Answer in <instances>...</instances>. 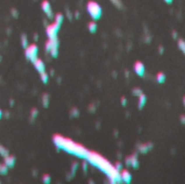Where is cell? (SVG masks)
<instances>
[{"label":"cell","mask_w":185,"mask_h":184,"mask_svg":"<svg viewBox=\"0 0 185 184\" xmlns=\"http://www.w3.org/2000/svg\"><path fill=\"white\" fill-rule=\"evenodd\" d=\"M0 61H1V55H0Z\"/></svg>","instance_id":"60d3db41"},{"label":"cell","mask_w":185,"mask_h":184,"mask_svg":"<svg viewBox=\"0 0 185 184\" xmlns=\"http://www.w3.org/2000/svg\"><path fill=\"white\" fill-rule=\"evenodd\" d=\"M21 45H22V47L24 48V49L29 45V42H28V38H27V36L25 34H23L22 36H21Z\"/></svg>","instance_id":"e0dca14e"},{"label":"cell","mask_w":185,"mask_h":184,"mask_svg":"<svg viewBox=\"0 0 185 184\" xmlns=\"http://www.w3.org/2000/svg\"><path fill=\"white\" fill-rule=\"evenodd\" d=\"M89 112H91V113H94L95 112V107L93 104H91L90 106H89Z\"/></svg>","instance_id":"836d02e7"},{"label":"cell","mask_w":185,"mask_h":184,"mask_svg":"<svg viewBox=\"0 0 185 184\" xmlns=\"http://www.w3.org/2000/svg\"><path fill=\"white\" fill-rule=\"evenodd\" d=\"M114 167H115V168L117 169L118 171H120L121 169H122V164H121V162H119V161H118V162H116V165L114 166Z\"/></svg>","instance_id":"f546056e"},{"label":"cell","mask_w":185,"mask_h":184,"mask_svg":"<svg viewBox=\"0 0 185 184\" xmlns=\"http://www.w3.org/2000/svg\"><path fill=\"white\" fill-rule=\"evenodd\" d=\"M34 38H35V40H37V38H38V36L36 34H35V36H34Z\"/></svg>","instance_id":"ab89813d"},{"label":"cell","mask_w":185,"mask_h":184,"mask_svg":"<svg viewBox=\"0 0 185 184\" xmlns=\"http://www.w3.org/2000/svg\"><path fill=\"white\" fill-rule=\"evenodd\" d=\"M49 101H50V96L48 93H43L42 94V105H43V107L47 108L49 106Z\"/></svg>","instance_id":"9a60e30c"},{"label":"cell","mask_w":185,"mask_h":184,"mask_svg":"<svg viewBox=\"0 0 185 184\" xmlns=\"http://www.w3.org/2000/svg\"><path fill=\"white\" fill-rule=\"evenodd\" d=\"M142 90H141L140 88H134L132 90V93H133V95H135V96H139L141 94V93H142Z\"/></svg>","instance_id":"83f0119b"},{"label":"cell","mask_w":185,"mask_h":184,"mask_svg":"<svg viewBox=\"0 0 185 184\" xmlns=\"http://www.w3.org/2000/svg\"><path fill=\"white\" fill-rule=\"evenodd\" d=\"M120 179H121V182H125V183L129 184L132 180V176H131V173L129 172L128 170H124V169H121L120 170Z\"/></svg>","instance_id":"8fae6325"},{"label":"cell","mask_w":185,"mask_h":184,"mask_svg":"<svg viewBox=\"0 0 185 184\" xmlns=\"http://www.w3.org/2000/svg\"><path fill=\"white\" fill-rule=\"evenodd\" d=\"M45 52L49 53L50 51L54 49V48H59V40L57 38H52V39H48V41L45 42Z\"/></svg>","instance_id":"ba28073f"},{"label":"cell","mask_w":185,"mask_h":184,"mask_svg":"<svg viewBox=\"0 0 185 184\" xmlns=\"http://www.w3.org/2000/svg\"><path fill=\"white\" fill-rule=\"evenodd\" d=\"M178 46H179V48H180V50H181L183 53H185V42L183 39H180V40H179Z\"/></svg>","instance_id":"603a6c76"},{"label":"cell","mask_w":185,"mask_h":184,"mask_svg":"<svg viewBox=\"0 0 185 184\" xmlns=\"http://www.w3.org/2000/svg\"><path fill=\"white\" fill-rule=\"evenodd\" d=\"M8 155H9V151H8L3 145H1V144H0V156L6 157V156H8Z\"/></svg>","instance_id":"44dd1931"},{"label":"cell","mask_w":185,"mask_h":184,"mask_svg":"<svg viewBox=\"0 0 185 184\" xmlns=\"http://www.w3.org/2000/svg\"><path fill=\"white\" fill-rule=\"evenodd\" d=\"M4 165L7 166L8 168H13L15 165V157L12 155H8L4 157Z\"/></svg>","instance_id":"4fadbf2b"},{"label":"cell","mask_w":185,"mask_h":184,"mask_svg":"<svg viewBox=\"0 0 185 184\" xmlns=\"http://www.w3.org/2000/svg\"><path fill=\"white\" fill-rule=\"evenodd\" d=\"M61 25L57 23H52L48 25L47 28H45V34L48 36V38L52 39V38H57V31L60 29Z\"/></svg>","instance_id":"5b68a950"},{"label":"cell","mask_w":185,"mask_h":184,"mask_svg":"<svg viewBox=\"0 0 185 184\" xmlns=\"http://www.w3.org/2000/svg\"><path fill=\"white\" fill-rule=\"evenodd\" d=\"M184 119H185L184 115H182V116H181V123H183V125H184V123H185V120H184Z\"/></svg>","instance_id":"e575fe53"},{"label":"cell","mask_w":185,"mask_h":184,"mask_svg":"<svg viewBox=\"0 0 185 184\" xmlns=\"http://www.w3.org/2000/svg\"><path fill=\"white\" fill-rule=\"evenodd\" d=\"M88 165H89V162H88V161H84V162H82V168H83V171H84V172H87Z\"/></svg>","instance_id":"4dcf8cb0"},{"label":"cell","mask_w":185,"mask_h":184,"mask_svg":"<svg viewBox=\"0 0 185 184\" xmlns=\"http://www.w3.org/2000/svg\"><path fill=\"white\" fill-rule=\"evenodd\" d=\"M77 168H78V162H73V166H72V173L73 174H75L76 170H77Z\"/></svg>","instance_id":"f1b7e54d"},{"label":"cell","mask_w":185,"mask_h":184,"mask_svg":"<svg viewBox=\"0 0 185 184\" xmlns=\"http://www.w3.org/2000/svg\"><path fill=\"white\" fill-rule=\"evenodd\" d=\"M1 117H2V111L0 109V119H1Z\"/></svg>","instance_id":"f35d334b"},{"label":"cell","mask_w":185,"mask_h":184,"mask_svg":"<svg viewBox=\"0 0 185 184\" xmlns=\"http://www.w3.org/2000/svg\"><path fill=\"white\" fill-rule=\"evenodd\" d=\"M38 52H39V49H38L37 45H35V43L28 45L25 48V56L30 62H34L38 58Z\"/></svg>","instance_id":"277c9868"},{"label":"cell","mask_w":185,"mask_h":184,"mask_svg":"<svg viewBox=\"0 0 185 184\" xmlns=\"http://www.w3.org/2000/svg\"><path fill=\"white\" fill-rule=\"evenodd\" d=\"M159 52H160V54H163V48L161 46L159 47Z\"/></svg>","instance_id":"d590c367"},{"label":"cell","mask_w":185,"mask_h":184,"mask_svg":"<svg viewBox=\"0 0 185 184\" xmlns=\"http://www.w3.org/2000/svg\"><path fill=\"white\" fill-rule=\"evenodd\" d=\"M112 2H113L114 4H116L117 7H119V8H120V7H121V2H120V0H112Z\"/></svg>","instance_id":"1f68e13d"},{"label":"cell","mask_w":185,"mask_h":184,"mask_svg":"<svg viewBox=\"0 0 185 184\" xmlns=\"http://www.w3.org/2000/svg\"><path fill=\"white\" fill-rule=\"evenodd\" d=\"M126 165L127 166H131L133 169H138L139 168V159H138V154L134 153L133 155L129 156V157L126 158Z\"/></svg>","instance_id":"8992f818"},{"label":"cell","mask_w":185,"mask_h":184,"mask_svg":"<svg viewBox=\"0 0 185 184\" xmlns=\"http://www.w3.org/2000/svg\"><path fill=\"white\" fill-rule=\"evenodd\" d=\"M40 78H41V81L45 84H48V81H49V75L45 73V72H43V73L40 74Z\"/></svg>","instance_id":"ffe728a7"},{"label":"cell","mask_w":185,"mask_h":184,"mask_svg":"<svg viewBox=\"0 0 185 184\" xmlns=\"http://www.w3.org/2000/svg\"><path fill=\"white\" fill-rule=\"evenodd\" d=\"M33 64H34V67L35 69L37 70L39 74L43 73V72H45V62L42 61L41 59H36L34 62H33Z\"/></svg>","instance_id":"9c48e42d"},{"label":"cell","mask_w":185,"mask_h":184,"mask_svg":"<svg viewBox=\"0 0 185 184\" xmlns=\"http://www.w3.org/2000/svg\"><path fill=\"white\" fill-rule=\"evenodd\" d=\"M41 8H42V11L45 12V14L49 19H52L53 17V11H52V8H51V4L48 0H43L41 3Z\"/></svg>","instance_id":"52a82bcc"},{"label":"cell","mask_w":185,"mask_h":184,"mask_svg":"<svg viewBox=\"0 0 185 184\" xmlns=\"http://www.w3.org/2000/svg\"><path fill=\"white\" fill-rule=\"evenodd\" d=\"M87 11L93 21H98L102 16V8L95 1H89L87 4Z\"/></svg>","instance_id":"3957f363"},{"label":"cell","mask_w":185,"mask_h":184,"mask_svg":"<svg viewBox=\"0 0 185 184\" xmlns=\"http://www.w3.org/2000/svg\"><path fill=\"white\" fill-rule=\"evenodd\" d=\"M134 72L136 73V75L140 77H143L144 74H145V66L142 62L138 61L135 62V64H134Z\"/></svg>","instance_id":"30bf717a"},{"label":"cell","mask_w":185,"mask_h":184,"mask_svg":"<svg viewBox=\"0 0 185 184\" xmlns=\"http://www.w3.org/2000/svg\"><path fill=\"white\" fill-rule=\"evenodd\" d=\"M42 182L45 184H49L50 182H51V176H50L49 174L45 173V174L42 176Z\"/></svg>","instance_id":"cb8c5ba5"},{"label":"cell","mask_w":185,"mask_h":184,"mask_svg":"<svg viewBox=\"0 0 185 184\" xmlns=\"http://www.w3.org/2000/svg\"><path fill=\"white\" fill-rule=\"evenodd\" d=\"M88 29H89V31L92 33V34H94L95 31H96L98 25H96V23H95L94 21H93V22H90V23L88 24Z\"/></svg>","instance_id":"2e32d148"},{"label":"cell","mask_w":185,"mask_h":184,"mask_svg":"<svg viewBox=\"0 0 185 184\" xmlns=\"http://www.w3.org/2000/svg\"><path fill=\"white\" fill-rule=\"evenodd\" d=\"M63 20H64V16H63V14L57 13V15H55L54 22H55V23H57V24H60V25H62V23H63Z\"/></svg>","instance_id":"d6986e66"},{"label":"cell","mask_w":185,"mask_h":184,"mask_svg":"<svg viewBox=\"0 0 185 184\" xmlns=\"http://www.w3.org/2000/svg\"><path fill=\"white\" fill-rule=\"evenodd\" d=\"M86 159L90 165H93L94 167L98 168L100 170H102L103 172L107 174V176L110 178V183H120V171H118L110 161L106 158H104L102 155H100L94 152H88Z\"/></svg>","instance_id":"6da1fadb"},{"label":"cell","mask_w":185,"mask_h":184,"mask_svg":"<svg viewBox=\"0 0 185 184\" xmlns=\"http://www.w3.org/2000/svg\"><path fill=\"white\" fill-rule=\"evenodd\" d=\"M153 144L151 143H146V144H139L138 145V151L141 154H146L149 150H151Z\"/></svg>","instance_id":"7c38bea8"},{"label":"cell","mask_w":185,"mask_h":184,"mask_svg":"<svg viewBox=\"0 0 185 184\" xmlns=\"http://www.w3.org/2000/svg\"><path fill=\"white\" fill-rule=\"evenodd\" d=\"M53 143L57 150H63L80 158H86L88 152H89L83 145H81L79 143H76L72 139L64 138L60 134L53 135Z\"/></svg>","instance_id":"7a4b0ae2"},{"label":"cell","mask_w":185,"mask_h":184,"mask_svg":"<svg viewBox=\"0 0 185 184\" xmlns=\"http://www.w3.org/2000/svg\"><path fill=\"white\" fill-rule=\"evenodd\" d=\"M156 80H157L158 84H163L166 81V75L163 73H158L157 76H156Z\"/></svg>","instance_id":"ac0fdd59"},{"label":"cell","mask_w":185,"mask_h":184,"mask_svg":"<svg viewBox=\"0 0 185 184\" xmlns=\"http://www.w3.org/2000/svg\"><path fill=\"white\" fill-rule=\"evenodd\" d=\"M146 100H147V98H146V95H145L143 92H142L140 95H139V105H138V107H139L140 111L144 107V106H145V104H146Z\"/></svg>","instance_id":"5bb4252c"},{"label":"cell","mask_w":185,"mask_h":184,"mask_svg":"<svg viewBox=\"0 0 185 184\" xmlns=\"http://www.w3.org/2000/svg\"><path fill=\"white\" fill-rule=\"evenodd\" d=\"M37 116H38V109L37 108H33L31 112H30V118H31V120H35Z\"/></svg>","instance_id":"d4e9b609"},{"label":"cell","mask_w":185,"mask_h":184,"mask_svg":"<svg viewBox=\"0 0 185 184\" xmlns=\"http://www.w3.org/2000/svg\"><path fill=\"white\" fill-rule=\"evenodd\" d=\"M172 1H173V0H165V2H166V3H168V4L172 3Z\"/></svg>","instance_id":"8d00e7d4"},{"label":"cell","mask_w":185,"mask_h":184,"mask_svg":"<svg viewBox=\"0 0 185 184\" xmlns=\"http://www.w3.org/2000/svg\"><path fill=\"white\" fill-rule=\"evenodd\" d=\"M71 116H73V117H78V116H79V111H78L77 108H72Z\"/></svg>","instance_id":"4316f807"},{"label":"cell","mask_w":185,"mask_h":184,"mask_svg":"<svg viewBox=\"0 0 185 184\" xmlns=\"http://www.w3.org/2000/svg\"><path fill=\"white\" fill-rule=\"evenodd\" d=\"M121 105H122V106H126V105H127V99H126L125 96L121 98Z\"/></svg>","instance_id":"d6a6232c"},{"label":"cell","mask_w":185,"mask_h":184,"mask_svg":"<svg viewBox=\"0 0 185 184\" xmlns=\"http://www.w3.org/2000/svg\"><path fill=\"white\" fill-rule=\"evenodd\" d=\"M177 37H178V35H177V33L175 31H173V38L177 39Z\"/></svg>","instance_id":"74e56055"},{"label":"cell","mask_w":185,"mask_h":184,"mask_svg":"<svg viewBox=\"0 0 185 184\" xmlns=\"http://www.w3.org/2000/svg\"><path fill=\"white\" fill-rule=\"evenodd\" d=\"M8 167L6 165H4V162L3 164H1V162H0V174H7L8 173Z\"/></svg>","instance_id":"7402d4cb"},{"label":"cell","mask_w":185,"mask_h":184,"mask_svg":"<svg viewBox=\"0 0 185 184\" xmlns=\"http://www.w3.org/2000/svg\"><path fill=\"white\" fill-rule=\"evenodd\" d=\"M49 53L53 59H57V55H59V50H57V48H54V49H52V50L50 51Z\"/></svg>","instance_id":"484cf974"}]
</instances>
